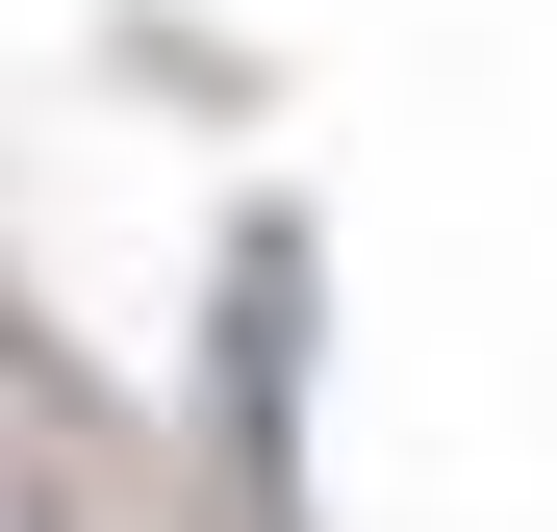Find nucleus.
I'll list each match as a JSON object with an SVG mask.
<instances>
[{
  "instance_id": "1",
  "label": "nucleus",
  "mask_w": 557,
  "mask_h": 532,
  "mask_svg": "<svg viewBox=\"0 0 557 532\" xmlns=\"http://www.w3.org/2000/svg\"><path fill=\"white\" fill-rule=\"evenodd\" d=\"M278 406H305V228L228 253V457H278Z\"/></svg>"
},
{
  "instance_id": "2",
  "label": "nucleus",
  "mask_w": 557,
  "mask_h": 532,
  "mask_svg": "<svg viewBox=\"0 0 557 532\" xmlns=\"http://www.w3.org/2000/svg\"><path fill=\"white\" fill-rule=\"evenodd\" d=\"M0 532H51V482H26V457H0Z\"/></svg>"
}]
</instances>
